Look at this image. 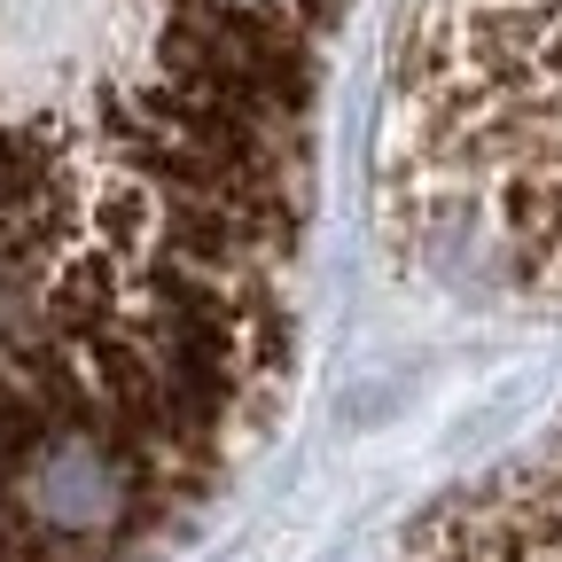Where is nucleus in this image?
Returning <instances> with one entry per match:
<instances>
[{
  "label": "nucleus",
  "mask_w": 562,
  "mask_h": 562,
  "mask_svg": "<svg viewBox=\"0 0 562 562\" xmlns=\"http://www.w3.org/2000/svg\"><path fill=\"white\" fill-rule=\"evenodd\" d=\"M351 0H0V562H149L297 368Z\"/></svg>",
  "instance_id": "obj_1"
},
{
  "label": "nucleus",
  "mask_w": 562,
  "mask_h": 562,
  "mask_svg": "<svg viewBox=\"0 0 562 562\" xmlns=\"http://www.w3.org/2000/svg\"><path fill=\"white\" fill-rule=\"evenodd\" d=\"M383 211L438 281L562 305V0L414 9Z\"/></svg>",
  "instance_id": "obj_2"
}]
</instances>
